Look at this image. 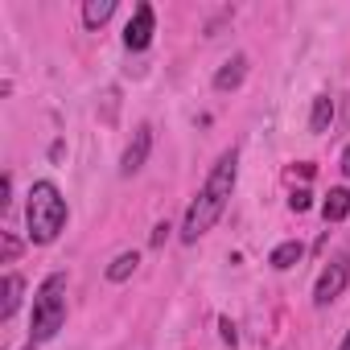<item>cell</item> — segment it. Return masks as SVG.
<instances>
[{"label":"cell","mask_w":350,"mask_h":350,"mask_svg":"<svg viewBox=\"0 0 350 350\" xmlns=\"http://www.w3.org/2000/svg\"><path fill=\"white\" fill-rule=\"evenodd\" d=\"M243 75H247V58H243V54H235L231 62H223V66H219V75H215V91H235V87L243 83Z\"/></svg>","instance_id":"obj_7"},{"label":"cell","mask_w":350,"mask_h":350,"mask_svg":"<svg viewBox=\"0 0 350 350\" xmlns=\"http://www.w3.org/2000/svg\"><path fill=\"white\" fill-rule=\"evenodd\" d=\"M346 128H350V95H346Z\"/></svg>","instance_id":"obj_21"},{"label":"cell","mask_w":350,"mask_h":350,"mask_svg":"<svg viewBox=\"0 0 350 350\" xmlns=\"http://www.w3.org/2000/svg\"><path fill=\"white\" fill-rule=\"evenodd\" d=\"M321 215H325V223H342V219L350 215V190H346V186L329 190L325 202H321Z\"/></svg>","instance_id":"obj_8"},{"label":"cell","mask_w":350,"mask_h":350,"mask_svg":"<svg viewBox=\"0 0 350 350\" xmlns=\"http://www.w3.org/2000/svg\"><path fill=\"white\" fill-rule=\"evenodd\" d=\"M111 13H116V0H87V5H83V25L87 29H99Z\"/></svg>","instance_id":"obj_12"},{"label":"cell","mask_w":350,"mask_h":350,"mask_svg":"<svg viewBox=\"0 0 350 350\" xmlns=\"http://www.w3.org/2000/svg\"><path fill=\"white\" fill-rule=\"evenodd\" d=\"M25 223H29V239L33 243H54L58 231L66 227V198L54 182H33L29 190V206H25Z\"/></svg>","instance_id":"obj_2"},{"label":"cell","mask_w":350,"mask_h":350,"mask_svg":"<svg viewBox=\"0 0 350 350\" xmlns=\"http://www.w3.org/2000/svg\"><path fill=\"white\" fill-rule=\"evenodd\" d=\"M301 256H305V247H301V239H288V243H280L272 256H268V264L276 268V272H288L293 264H301Z\"/></svg>","instance_id":"obj_11"},{"label":"cell","mask_w":350,"mask_h":350,"mask_svg":"<svg viewBox=\"0 0 350 350\" xmlns=\"http://www.w3.org/2000/svg\"><path fill=\"white\" fill-rule=\"evenodd\" d=\"M21 293H25V280H21L17 272H9V276H5V301H0V321H9V317L17 313Z\"/></svg>","instance_id":"obj_9"},{"label":"cell","mask_w":350,"mask_h":350,"mask_svg":"<svg viewBox=\"0 0 350 350\" xmlns=\"http://www.w3.org/2000/svg\"><path fill=\"white\" fill-rule=\"evenodd\" d=\"M66 321V276L62 272H50L33 297V329H29V342H50Z\"/></svg>","instance_id":"obj_3"},{"label":"cell","mask_w":350,"mask_h":350,"mask_svg":"<svg viewBox=\"0 0 350 350\" xmlns=\"http://www.w3.org/2000/svg\"><path fill=\"white\" fill-rule=\"evenodd\" d=\"M152 29H157V13H152V5H136V13H132V21L124 25V46L128 50H148V42H152Z\"/></svg>","instance_id":"obj_5"},{"label":"cell","mask_w":350,"mask_h":350,"mask_svg":"<svg viewBox=\"0 0 350 350\" xmlns=\"http://www.w3.org/2000/svg\"><path fill=\"white\" fill-rule=\"evenodd\" d=\"M148 148H152V128H148V124H140V128L132 132V144H128V148H124V157H120V173H124V178H132V173H140V169H144Z\"/></svg>","instance_id":"obj_6"},{"label":"cell","mask_w":350,"mask_h":350,"mask_svg":"<svg viewBox=\"0 0 350 350\" xmlns=\"http://www.w3.org/2000/svg\"><path fill=\"white\" fill-rule=\"evenodd\" d=\"M235 178H239V152L227 148V152L215 161L206 186L198 190V198H194L190 211H186V223H182V239H186V243H198V239L223 219V211H227V202H231V190H235Z\"/></svg>","instance_id":"obj_1"},{"label":"cell","mask_w":350,"mask_h":350,"mask_svg":"<svg viewBox=\"0 0 350 350\" xmlns=\"http://www.w3.org/2000/svg\"><path fill=\"white\" fill-rule=\"evenodd\" d=\"M9 202H13V178L5 173V178H0V211H9Z\"/></svg>","instance_id":"obj_14"},{"label":"cell","mask_w":350,"mask_h":350,"mask_svg":"<svg viewBox=\"0 0 350 350\" xmlns=\"http://www.w3.org/2000/svg\"><path fill=\"white\" fill-rule=\"evenodd\" d=\"M17 252H21L17 235H13V231H5V264H13V260H17Z\"/></svg>","instance_id":"obj_16"},{"label":"cell","mask_w":350,"mask_h":350,"mask_svg":"<svg viewBox=\"0 0 350 350\" xmlns=\"http://www.w3.org/2000/svg\"><path fill=\"white\" fill-rule=\"evenodd\" d=\"M25 350H38V342H29V346H25Z\"/></svg>","instance_id":"obj_22"},{"label":"cell","mask_w":350,"mask_h":350,"mask_svg":"<svg viewBox=\"0 0 350 350\" xmlns=\"http://www.w3.org/2000/svg\"><path fill=\"white\" fill-rule=\"evenodd\" d=\"M219 329H223V342H227V346H235V342H239V334H235V325H231L227 317L219 321Z\"/></svg>","instance_id":"obj_18"},{"label":"cell","mask_w":350,"mask_h":350,"mask_svg":"<svg viewBox=\"0 0 350 350\" xmlns=\"http://www.w3.org/2000/svg\"><path fill=\"white\" fill-rule=\"evenodd\" d=\"M342 173L350 178V144H346V152H342Z\"/></svg>","instance_id":"obj_19"},{"label":"cell","mask_w":350,"mask_h":350,"mask_svg":"<svg viewBox=\"0 0 350 350\" xmlns=\"http://www.w3.org/2000/svg\"><path fill=\"white\" fill-rule=\"evenodd\" d=\"M338 350H350V329H346V338H342V346Z\"/></svg>","instance_id":"obj_20"},{"label":"cell","mask_w":350,"mask_h":350,"mask_svg":"<svg viewBox=\"0 0 350 350\" xmlns=\"http://www.w3.org/2000/svg\"><path fill=\"white\" fill-rule=\"evenodd\" d=\"M309 202H313V194H309V190H297V194L288 198V206H293L297 215H301V211H309Z\"/></svg>","instance_id":"obj_15"},{"label":"cell","mask_w":350,"mask_h":350,"mask_svg":"<svg viewBox=\"0 0 350 350\" xmlns=\"http://www.w3.org/2000/svg\"><path fill=\"white\" fill-rule=\"evenodd\" d=\"M329 124H334V99L329 95H317L313 99V111H309V132H329Z\"/></svg>","instance_id":"obj_10"},{"label":"cell","mask_w":350,"mask_h":350,"mask_svg":"<svg viewBox=\"0 0 350 350\" xmlns=\"http://www.w3.org/2000/svg\"><path fill=\"white\" fill-rule=\"evenodd\" d=\"M169 231H173L169 223H157V227H152V247H161V243L169 239Z\"/></svg>","instance_id":"obj_17"},{"label":"cell","mask_w":350,"mask_h":350,"mask_svg":"<svg viewBox=\"0 0 350 350\" xmlns=\"http://www.w3.org/2000/svg\"><path fill=\"white\" fill-rule=\"evenodd\" d=\"M136 264H140V256H136V252H120V256L107 264V280H116V284H120V280H128V276L136 272Z\"/></svg>","instance_id":"obj_13"},{"label":"cell","mask_w":350,"mask_h":350,"mask_svg":"<svg viewBox=\"0 0 350 350\" xmlns=\"http://www.w3.org/2000/svg\"><path fill=\"white\" fill-rule=\"evenodd\" d=\"M350 284V256H338L321 276H317V284H313V305L317 309H325L329 301H338L342 297V288Z\"/></svg>","instance_id":"obj_4"}]
</instances>
